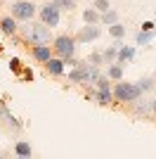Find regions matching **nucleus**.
Wrapping results in <instances>:
<instances>
[{
	"mask_svg": "<svg viewBox=\"0 0 156 159\" xmlns=\"http://www.w3.org/2000/svg\"><path fill=\"white\" fill-rule=\"evenodd\" d=\"M52 50H54V55L59 60L69 62V60H73V52H76V40L71 36H57L52 40Z\"/></svg>",
	"mask_w": 156,
	"mask_h": 159,
	"instance_id": "nucleus-1",
	"label": "nucleus"
},
{
	"mask_svg": "<svg viewBox=\"0 0 156 159\" xmlns=\"http://www.w3.org/2000/svg\"><path fill=\"white\" fill-rule=\"evenodd\" d=\"M140 88L135 86V83H123V81H118L116 86H114V98L118 100V102H135V100H140Z\"/></svg>",
	"mask_w": 156,
	"mask_h": 159,
	"instance_id": "nucleus-2",
	"label": "nucleus"
},
{
	"mask_svg": "<svg viewBox=\"0 0 156 159\" xmlns=\"http://www.w3.org/2000/svg\"><path fill=\"white\" fill-rule=\"evenodd\" d=\"M38 12V7L33 5L31 0H17L12 2V19H19V21H31Z\"/></svg>",
	"mask_w": 156,
	"mask_h": 159,
	"instance_id": "nucleus-3",
	"label": "nucleus"
},
{
	"mask_svg": "<svg viewBox=\"0 0 156 159\" xmlns=\"http://www.w3.org/2000/svg\"><path fill=\"white\" fill-rule=\"evenodd\" d=\"M38 14H40V24L43 26H47V29H54L59 24V7L54 5V2H45V5H40V10H38Z\"/></svg>",
	"mask_w": 156,
	"mask_h": 159,
	"instance_id": "nucleus-4",
	"label": "nucleus"
},
{
	"mask_svg": "<svg viewBox=\"0 0 156 159\" xmlns=\"http://www.w3.org/2000/svg\"><path fill=\"white\" fill-rule=\"evenodd\" d=\"M28 40H31L33 45H47L52 40V33L47 26H43V24H31V29H28Z\"/></svg>",
	"mask_w": 156,
	"mask_h": 159,
	"instance_id": "nucleus-5",
	"label": "nucleus"
},
{
	"mask_svg": "<svg viewBox=\"0 0 156 159\" xmlns=\"http://www.w3.org/2000/svg\"><path fill=\"white\" fill-rule=\"evenodd\" d=\"M88 76H90V64L88 62H78L69 71V81L71 83H88Z\"/></svg>",
	"mask_w": 156,
	"mask_h": 159,
	"instance_id": "nucleus-6",
	"label": "nucleus"
},
{
	"mask_svg": "<svg viewBox=\"0 0 156 159\" xmlns=\"http://www.w3.org/2000/svg\"><path fill=\"white\" fill-rule=\"evenodd\" d=\"M99 36H102V29H99L97 24H88L83 31L78 33V40H80V43H90V40H97Z\"/></svg>",
	"mask_w": 156,
	"mask_h": 159,
	"instance_id": "nucleus-7",
	"label": "nucleus"
},
{
	"mask_svg": "<svg viewBox=\"0 0 156 159\" xmlns=\"http://www.w3.org/2000/svg\"><path fill=\"white\" fill-rule=\"evenodd\" d=\"M64 64H66L64 60H59V57H50V60L45 62V69H47L50 76H62V74H64Z\"/></svg>",
	"mask_w": 156,
	"mask_h": 159,
	"instance_id": "nucleus-8",
	"label": "nucleus"
},
{
	"mask_svg": "<svg viewBox=\"0 0 156 159\" xmlns=\"http://www.w3.org/2000/svg\"><path fill=\"white\" fill-rule=\"evenodd\" d=\"M33 57H36L38 62H43V64H45V62L52 57L50 45H33Z\"/></svg>",
	"mask_w": 156,
	"mask_h": 159,
	"instance_id": "nucleus-9",
	"label": "nucleus"
},
{
	"mask_svg": "<svg viewBox=\"0 0 156 159\" xmlns=\"http://www.w3.org/2000/svg\"><path fill=\"white\" fill-rule=\"evenodd\" d=\"M132 57H135V48H130V45L118 48V52H116V60H118V64H123V62H130Z\"/></svg>",
	"mask_w": 156,
	"mask_h": 159,
	"instance_id": "nucleus-10",
	"label": "nucleus"
},
{
	"mask_svg": "<svg viewBox=\"0 0 156 159\" xmlns=\"http://www.w3.org/2000/svg\"><path fill=\"white\" fill-rule=\"evenodd\" d=\"M0 29H2V33L12 36V33L17 31V19H12V17H2V19H0Z\"/></svg>",
	"mask_w": 156,
	"mask_h": 159,
	"instance_id": "nucleus-11",
	"label": "nucleus"
},
{
	"mask_svg": "<svg viewBox=\"0 0 156 159\" xmlns=\"http://www.w3.org/2000/svg\"><path fill=\"white\" fill-rule=\"evenodd\" d=\"M14 152L17 157H24V159H31V145L26 143V140H19L17 145H14Z\"/></svg>",
	"mask_w": 156,
	"mask_h": 159,
	"instance_id": "nucleus-12",
	"label": "nucleus"
},
{
	"mask_svg": "<svg viewBox=\"0 0 156 159\" xmlns=\"http://www.w3.org/2000/svg\"><path fill=\"white\" fill-rule=\"evenodd\" d=\"M106 79H114V81H121L123 79V64H111L109 69H106Z\"/></svg>",
	"mask_w": 156,
	"mask_h": 159,
	"instance_id": "nucleus-13",
	"label": "nucleus"
},
{
	"mask_svg": "<svg viewBox=\"0 0 156 159\" xmlns=\"http://www.w3.org/2000/svg\"><path fill=\"white\" fill-rule=\"evenodd\" d=\"M83 21H85V24H99V12L95 10V7L83 10Z\"/></svg>",
	"mask_w": 156,
	"mask_h": 159,
	"instance_id": "nucleus-14",
	"label": "nucleus"
},
{
	"mask_svg": "<svg viewBox=\"0 0 156 159\" xmlns=\"http://www.w3.org/2000/svg\"><path fill=\"white\" fill-rule=\"evenodd\" d=\"M99 21L102 24H118V12L116 10H109V12H104V14H99Z\"/></svg>",
	"mask_w": 156,
	"mask_h": 159,
	"instance_id": "nucleus-15",
	"label": "nucleus"
},
{
	"mask_svg": "<svg viewBox=\"0 0 156 159\" xmlns=\"http://www.w3.org/2000/svg\"><path fill=\"white\" fill-rule=\"evenodd\" d=\"M97 102L99 105H109L111 102V90L109 88H99L97 90Z\"/></svg>",
	"mask_w": 156,
	"mask_h": 159,
	"instance_id": "nucleus-16",
	"label": "nucleus"
},
{
	"mask_svg": "<svg viewBox=\"0 0 156 159\" xmlns=\"http://www.w3.org/2000/svg\"><path fill=\"white\" fill-rule=\"evenodd\" d=\"M109 33H111L116 40H121V38L125 36V26H123V24H111V26H109Z\"/></svg>",
	"mask_w": 156,
	"mask_h": 159,
	"instance_id": "nucleus-17",
	"label": "nucleus"
},
{
	"mask_svg": "<svg viewBox=\"0 0 156 159\" xmlns=\"http://www.w3.org/2000/svg\"><path fill=\"white\" fill-rule=\"evenodd\" d=\"M59 10H66V12H71L73 7H76V0H52Z\"/></svg>",
	"mask_w": 156,
	"mask_h": 159,
	"instance_id": "nucleus-18",
	"label": "nucleus"
},
{
	"mask_svg": "<svg viewBox=\"0 0 156 159\" xmlns=\"http://www.w3.org/2000/svg\"><path fill=\"white\" fill-rule=\"evenodd\" d=\"M118 48H121V43H114L111 48H106V50L102 52V57H104V60H116V52H118Z\"/></svg>",
	"mask_w": 156,
	"mask_h": 159,
	"instance_id": "nucleus-19",
	"label": "nucleus"
},
{
	"mask_svg": "<svg viewBox=\"0 0 156 159\" xmlns=\"http://www.w3.org/2000/svg\"><path fill=\"white\" fill-rule=\"evenodd\" d=\"M151 38H154V33H144V31H140L137 33V45H147V43H151Z\"/></svg>",
	"mask_w": 156,
	"mask_h": 159,
	"instance_id": "nucleus-20",
	"label": "nucleus"
},
{
	"mask_svg": "<svg viewBox=\"0 0 156 159\" xmlns=\"http://www.w3.org/2000/svg\"><path fill=\"white\" fill-rule=\"evenodd\" d=\"M92 7H95L97 12L104 14V12H109V7H111V5H109V0H95V2H92Z\"/></svg>",
	"mask_w": 156,
	"mask_h": 159,
	"instance_id": "nucleus-21",
	"label": "nucleus"
},
{
	"mask_svg": "<svg viewBox=\"0 0 156 159\" xmlns=\"http://www.w3.org/2000/svg\"><path fill=\"white\" fill-rule=\"evenodd\" d=\"M135 86L140 88V93H144V90H151V88H154V81L151 79H142V81H137Z\"/></svg>",
	"mask_w": 156,
	"mask_h": 159,
	"instance_id": "nucleus-22",
	"label": "nucleus"
},
{
	"mask_svg": "<svg viewBox=\"0 0 156 159\" xmlns=\"http://www.w3.org/2000/svg\"><path fill=\"white\" fill-rule=\"evenodd\" d=\"M102 62H104L102 52H92L90 57H88V64H90V66H97V64H102Z\"/></svg>",
	"mask_w": 156,
	"mask_h": 159,
	"instance_id": "nucleus-23",
	"label": "nucleus"
},
{
	"mask_svg": "<svg viewBox=\"0 0 156 159\" xmlns=\"http://www.w3.org/2000/svg\"><path fill=\"white\" fill-rule=\"evenodd\" d=\"M154 29H156L154 21H144V24H142V31L144 33H154Z\"/></svg>",
	"mask_w": 156,
	"mask_h": 159,
	"instance_id": "nucleus-24",
	"label": "nucleus"
},
{
	"mask_svg": "<svg viewBox=\"0 0 156 159\" xmlns=\"http://www.w3.org/2000/svg\"><path fill=\"white\" fill-rule=\"evenodd\" d=\"M19 64H21L19 60H12L10 62V69H12V71H19Z\"/></svg>",
	"mask_w": 156,
	"mask_h": 159,
	"instance_id": "nucleus-25",
	"label": "nucleus"
},
{
	"mask_svg": "<svg viewBox=\"0 0 156 159\" xmlns=\"http://www.w3.org/2000/svg\"><path fill=\"white\" fill-rule=\"evenodd\" d=\"M21 79H24V81H31L33 79V71H24V74H21Z\"/></svg>",
	"mask_w": 156,
	"mask_h": 159,
	"instance_id": "nucleus-26",
	"label": "nucleus"
},
{
	"mask_svg": "<svg viewBox=\"0 0 156 159\" xmlns=\"http://www.w3.org/2000/svg\"><path fill=\"white\" fill-rule=\"evenodd\" d=\"M151 112H156V100H154V102H151Z\"/></svg>",
	"mask_w": 156,
	"mask_h": 159,
	"instance_id": "nucleus-27",
	"label": "nucleus"
},
{
	"mask_svg": "<svg viewBox=\"0 0 156 159\" xmlns=\"http://www.w3.org/2000/svg\"><path fill=\"white\" fill-rule=\"evenodd\" d=\"M0 159H5V154H0Z\"/></svg>",
	"mask_w": 156,
	"mask_h": 159,
	"instance_id": "nucleus-28",
	"label": "nucleus"
},
{
	"mask_svg": "<svg viewBox=\"0 0 156 159\" xmlns=\"http://www.w3.org/2000/svg\"><path fill=\"white\" fill-rule=\"evenodd\" d=\"M2 2H5V0H0V5H2Z\"/></svg>",
	"mask_w": 156,
	"mask_h": 159,
	"instance_id": "nucleus-29",
	"label": "nucleus"
},
{
	"mask_svg": "<svg viewBox=\"0 0 156 159\" xmlns=\"http://www.w3.org/2000/svg\"><path fill=\"white\" fill-rule=\"evenodd\" d=\"M17 159H24V157H17Z\"/></svg>",
	"mask_w": 156,
	"mask_h": 159,
	"instance_id": "nucleus-30",
	"label": "nucleus"
}]
</instances>
